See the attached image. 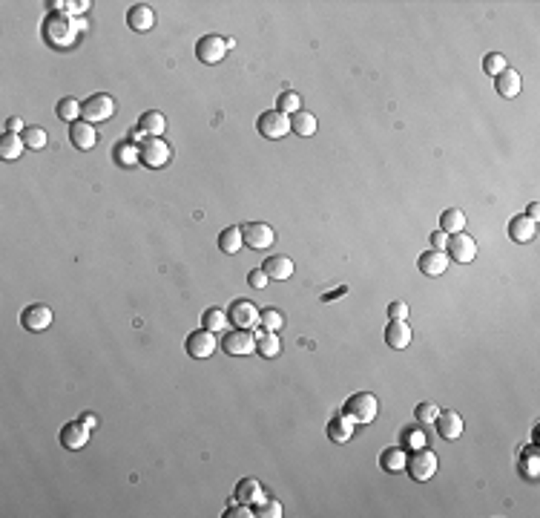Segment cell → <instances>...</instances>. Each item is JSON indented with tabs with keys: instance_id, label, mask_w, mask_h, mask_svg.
Segmentation results:
<instances>
[{
	"instance_id": "obj_1",
	"label": "cell",
	"mask_w": 540,
	"mask_h": 518,
	"mask_svg": "<svg viewBox=\"0 0 540 518\" xmlns=\"http://www.w3.org/2000/svg\"><path fill=\"white\" fill-rule=\"evenodd\" d=\"M377 412H380V403H377V397H373L371 392L351 395L348 401H345V409H342V414L348 421H354V426L356 423H371L373 418H377Z\"/></svg>"
},
{
	"instance_id": "obj_2",
	"label": "cell",
	"mask_w": 540,
	"mask_h": 518,
	"mask_svg": "<svg viewBox=\"0 0 540 518\" xmlns=\"http://www.w3.org/2000/svg\"><path fill=\"white\" fill-rule=\"evenodd\" d=\"M138 156H141V165L144 167H164L170 161V144L164 139H156V136H147L141 144H138Z\"/></svg>"
},
{
	"instance_id": "obj_3",
	"label": "cell",
	"mask_w": 540,
	"mask_h": 518,
	"mask_svg": "<svg viewBox=\"0 0 540 518\" xmlns=\"http://www.w3.org/2000/svg\"><path fill=\"white\" fill-rule=\"evenodd\" d=\"M112 113H115V101H112V95H107V93H98V95L86 98V101L81 104V115H84V121H89V124H95V121H110Z\"/></svg>"
},
{
	"instance_id": "obj_4",
	"label": "cell",
	"mask_w": 540,
	"mask_h": 518,
	"mask_svg": "<svg viewBox=\"0 0 540 518\" xmlns=\"http://www.w3.org/2000/svg\"><path fill=\"white\" fill-rule=\"evenodd\" d=\"M221 349L233 354V357H245V354L256 351V334L247 331V329H233L221 337Z\"/></svg>"
},
{
	"instance_id": "obj_5",
	"label": "cell",
	"mask_w": 540,
	"mask_h": 518,
	"mask_svg": "<svg viewBox=\"0 0 540 518\" xmlns=\"http://www.w3.org/2000/svg\"><path fill=\"white\" fill-rule=\"evenodd\" d=\"M256 127L265 139H284L291 132V115H284L279 110H267V113L259 115Z\"/></svg>"
},
{
	"instance_id": "obj_6",
	"label": "cell",
	"mask_w": 540,
	"mask_h": 518,
	"mask_svg": "<svg viewBox=\"0 0 540 518\" xmlns=\"http://www.w3.org/2000/svg\"><path fill=\"white\" fill-rule=\"evenodd\" d=\"M405 469L411 472V478L414 481H428L434 472H437V455H434L431 449H414L411 452V458H408V464H405Z\"/></svg>"
},
{
	"instance_id": "obj_7",
	"label": "cell",
	"mask_w": 540,
	"mask_h": 518,
	"mask_svg": "<svg viewBox=\"0 0 540 518\" xmlns=\"http://www.w3.org/2000/svg\"><path fill=\"white\" fill-rule=\"evenodd\" d=\"M184 349H187V354L193 360H204V357H210L216 349H219V340H216V331H207V329H196L190 337H187V343H184Z\"/></svg>"
},
{
	"instance_id": "obj_8",
	"label": "cell",
	"mask_w": 540,
	"mask_h": 518,
	"mask_svg": "<svg viewBox=\"0 0 540 518\" xmlns=\"http://www.w3.org/2000/svg\"><path fill=\"white\" fill-rule=\"evenodd\" d=\"M228 322L233 325V329H253V325L259 322V308L256 303L250 300H236L230 308H228Z\"/></svg>"
},
{
	"instance_id": "obj_9",
	"label": "cell",
	"mask_w": 540,
	"mask_h": 518,
	"mask_svg": "<svg viewBox=\"0 0 540 518\" xmlns=\"http://www.w3.org/2000/svg\"><path fill=\"white\" fill-rule=\"evenodd\" d=\"M445 254H448V259L466 265V262H471L477 257V242L471 239L469 233H452V236H448V245H445Z\"/></svg>"
},
{
	"instance_id": "obj_10",
	"label": "cell",
	"mask_w": 540,
	"mask_h": 518,
	"mask_svg": "<svg viewBox=\"0 0 540 518\" xmlns=\"http://www.w3.org/2000/svg\"><path fill=\"white\" fill-rule=\"evenodd\" d=\"M242 239H245L247 248H253V250H265V248L273 245L276 231L270 228V225H265V222H247V225L242 228Z\"/></svg>"
},
{
	"instance_id": "obj_11",
	"label": "cell",
	"mask_w": 540,
	"mask_h": 518,
	"mask_svg": "<svg viewBox=\"0 0 540 518\" xmlns=\"http://www.w3.org/2000/svg\"><path fill=\"white\" fill-rule=\"evenodd\" d=\"M21 322H23L26 331H35V334H38V331H47L49 325H52V308L43 305V303L26 305L23 314H21Z\"/></svg>"
},
{
	"instance_id": "obj_12",
	"label": "cell",
	"mask_w": 540,
	"mask_h": 518,
	"mask_svg": "<svg viewBox=\"0 0 540 518\" xmlns=\"http://www.w3.org/2000/svg\"><path fill=\"white\" fill-rule=\"evenodd\" d=\"M224 55H228V40L219 35H204L196 43V58L201 64H219L224 61Z\"/></svg>"
},
{
	"instance_id": "obj_13",
	"label": "cell",
	"mask_w": 540,
	"mask_h": 518,
	"mask_svg": "<svg viewBox=\"0 0 540 518\" xmlns=\"http://www.w3.org/2000/svg\"><path fill=\"white\" fill-rule=\"evenodd\" d=\"M61 443L66 449H84L86 443H89V426L78 418V421H72V423H66L64 429H61Z\"/></svg>"
},
{
	"instance_id": "obj_14",
	"label": "cell",
	"mask_w": 540,
	"mask_h": 518,
	"mask_svg": "<svg viewBox=\"0 0 540 518\" xmlns=\"http://www.w3.org/2000/svg\"><path fill=\"white\" fill-rule=\"evenodd\" d=\"M434 426H437L440 438H445V440H457V438L463 435V418H460L454 409L440 412L437 418H434Z\"/></svg>"
},
{
	"instance_id": "obj_15",
	"label": "cell",
	"mask_w": 540,
	"mask_h": 518,
	"mask_svg": "<svg viewBox=\"0 0 540 518\" xmlns=\"http://www.w3.org/2000/svg\"><path fill=\"white\" fill-rule=\"evenodd\" d=\"M69 141L78 147V150H93L98 141V132L89 121H72L69 124Z\"/></svg>"
},
{
	"instance_id": "obj_16",
	"label": "cell",
	"mask_w": 540,
	"mask_h": 518,
	"mask_svg": "<svg viewBox=\"0 0 540 518\" xmlns=\"http://www.w3.org/2000/svg\"><path fill=\"white\" fill-rule=\"evenodd\" d=\"M127 23H130V29H135V32H149V29L156 26V12H153V6L135 3V6L127 12Z\"/></svg>"
},
{
	"instance_id": "obj_17",
	"label": "cell",
	"mask_w": 540,
	"mask_h": 518,
	"mask_svg": "<svg viewBox=\"0 0 540 518\" xmlns=\"http://www.w3.org/2000/svg\"><path fill=\"white\" fill-rule=\"evenodd\" d=\"M520 86H523L520 72L512 69V67H506L500 75H494V90H498L500 98H515V95L520 93Z\"/></svg>"
},
{
	"instance_id": "obj_18",
	"label": "cell",
	"mask_w": 540,
	"mask_h": 518,
	"mask_svg": "<svg viewBox=\"0 0 540 518\" xmlns=\"http://www.w3.org/2000/svg\"><path fill=\"white\" fill-rule=\"evenodd\" d=\"M448 254L445 250H426L423 257H419V271H423L426 276H440V274H445V268H448Z\"/></svg>"
},
{
	"instance_id": "obj_19",
	"label": "cell",
	"mask_w": 540,
	"mask_h": 518,
	"mask_svg": "<svg viewBox=\"0 0 540 518\" xmlns=\"http://www.w3.org/2000/svg\"><path fill=\"white\" fill-rule=\"evenodd\" d=\"M262 271L270 276V279H291L293 276V259L284 257V254H276V257H267L262 262Z\"/></svg>"
},
{
	"instance_id": "obj_20",
	"label": "cell",
	"mask_w": 540,
	"mask_h": 518,
	"mask_svg": "<svg viewBox=\"0 0 540 518\" xmlns=\"http://www.w3.org/2000/svg\"><path fill=\"white\" fill-rule=\"evenodd\" d=\"M385 343L391 349H408L411 343V329L408 320H391L385 325Z\"/></svg>"
},
{
	"instance_id": "obj_21",
	"label": "cell",
	"mask_w": 540,
	"mask_h": 518,
	"mask_svg": "<svg viewBox=\"0 0 540 518\" xmlns=\"http://www.w3.org/2000/svg\"><path fill=\"white\" fill-rule=\"evenodd\" d=\"M535 231H537L535 222H532L526 213H517L512 222H508V236H512L515 242H520V245H523V242H532V239H535Z\"/></svg>"
},
{
	"instance_id": "obj_22",
	"label": "cell",
	"mask_w": 540,
	"mask_h": 518,
	"mask_svg": "<svg viewBox=\"0 0 540 518\" xmlns=\"http://www.w3.org/2000/svg\"><path fill=\"white\" fill-rule=\"evenodd\" d=\"M328 438H331V443H348L354 438V421H348L345 414L331 418L328 421Z\"/></svg>"
},
{
	"instance_id": "obj_23",
	"label": "cell",
	"mask_w": 540,
	"mask_h": 518,
	"mask_svg": "<svg viewBox=\"0 0 540 518\" xmlns=\"http://www.w3.org/2000/svg\"><path fill=\"white\" fill-rule=\"evenodd\" d=\"M23 150H26V144H23V136H18V132H3V136H0V158L14 161V158H21Z\"/></svg>"
},
{
	"instance_id": "obj_24",
	"label": "cell",
	"mask_w": 540,
	"mask_h": 518,
	"mask_svg": "<svg viewBox=\"0 0 540 518\" xmlns=\"http://www.w3.org/2000/svg\"><path fill=\"white\" fill-rule=\"evenodd\" d=\"M236 501L238 504H253V501H262V484L256 478H242L236 484Z\"/></svg>"
},
{
	"instance_id": "obj_25",
	"label": "cell",
	"mask_w": 540,
	"mask_h": 518,
	"mask_svg": "<svg viewBox=\"0 0 540 518\" xmlns=\"http://www.w3.org/2000/svg\"><path fill=\"white\" fill-rule=\"evenodd\" d=\"M440 231L443 233H463L466 231V213L457 211V207H448L445 213H440Z\"/></svg>"
},
{
	"instance_id": "obj_26",
	"label": "cell",
	"mask_w": 540,
	"mask_h": 518,
	"mask_svg": "<svg viewBox=\"0 0 540 518\" xmlns=\"http://www.w3.org/2000/svg\"><path fill=\"white\" fill-rule=\"evenodd\" d=\"M405 464H408V458H405V449H402V447L382 449V455H380V467H382L385 472H402Z\"/></svg>"
},
{
	"instance_id": "obj_27",
	"label": "cell",
	"mask_w": 540,
	"mask_h": 518,
	"mask_svg": "<svg viewBox=\"0 0 540 518\" xmlns=\"http://www.w3.org/2000/svg\"><path fill=\"white\" fill-rule=\"evenodd\" d=\"M138 127L147 132V136L161 139V132L167 130V121H164V115H161L158 110H147V113L138 118Z\"/></svg>"
},
{
	"instance_id": "obj_28",
	"label": "cell",
	"mask_w": 540,
	"mask_h": 518,
	"mask_svg": "<svg viewBox=\"0 0 540 518\" xmlns=\"http://www.w3.org/2000/svg\"><path fill=\"white\" fill-rule=\"evenodd\" d=\"M242 245H245V239H242V228H224L221 233H219V248L224 250V254H238L242 250Z\"/></svg>"
},
{
	"instance_id": "obj_29",
	"label": "cell",
	"mask_w": 540,
	"mask_h": 518,
	"mask_svg": "<svg viewBox=\"0 0 540 518\" xmlns=\"http://www.w3.org/2000/svg\"><path fill=\"white\" fill-rule=\"evenodd\" d=\"M291 130L296 132V136H313L317 132V115H310L305 110H299L296 115H291Z\"/></svg>"
},
{
	"instance_id": "obj_30",
	"label": "cell",
	"mask_w": 540,
	"mask_h": 518,
	"mask_svg": "<svg viewBox=\"0 0 540 518\" xmlns=\"http://www.w3.org/2000/svg\"><path fill=\"white\" fill-rule=\"evenodd\" d=\"M256 351L262 354V357H276V354L282 351L279 334H273V331H262V334H256Z\"/></svg>"
},
{
	"instance_id": "obj_31",
	"label": "cell",
	"mask_w": 540,
	"mask_h": 518,
	"mask_svg": "<svg viewBox=\"0 0 540 518\" xmlns=\"http://www.w3.org/2000/svg\"><path fill=\"white\" fill-rule=\"evenodd\" d=\"M259 325L265 331L279 334V329H284V314L276 308H265V311H259Z\"/></svg>"
},
{
	"instance_id": "obj_32",
	"label": "cell",
	"mask_w": 540,
	"mask_h": 518,
	"mask_svg": "<svg viewBox=\"0 0 540 518\" xmlns=\"http://www.w3.org/2000/svg\"><path fill=\"white\" fill-rule=\"evenodd\" d=\"M224 325H228V314L221 308H207L201 314V329L207 331H224Z\"/></svg>"
},
{
	"instance_id": "obj_33",
	"label": "cell",
	"mask_w": 540,
	"mask_h": 518,
	"mask_svg": "<svg viewBox=\"0 0 540 518\" xmlns=\"http://www.w3.org/2000/svg\"><path fill=\"white\" fill-rule=\"evenodd\" d=\"M115 161L121 167H132L135 161H141V156H138V147H135L132 141H121L115 147Z\"/></svg>"
},
{
	"instance_id": "obj_34",
	"label": "cell",
	"mask_w": 540,
	"mask_h": 518,
	"mask_svg": "<svg viewBox=\"0 0 540 518\" xmlns=\"http://www.w3.org/2000/svg\"><path fill=\"white\" fill-rule=\"evenodd\" d=\"M400 438H402V447H408L411 452H414V449H423L426 443H428L426 432H423V429H419V426H405Z\"/></svg>"
},
{
	"instance_id": "obj_35",
	"label": "cell",
	"mask_w": 540,
	"mask_h": 518,
	"mask_svg": "<svg viewBox=\"0 0 540 518\" xmlns=\"http://www.w3.org/2000/svg\"><path fill=\"white\" fill-rule=\"evenodd\" d=\"M55 113H58L61 121H78L81 104H78V98H61V101H58V107H55Z\"/></svg>"
},
{
	"instance_id": "obj_36",
	"label": "cell",
	"mask_w": 540,
	"mask_h": 518,
	"mask_svg": "<svg viewBox=\"0 0 540 518\" xmlns=\"http://www.w3.org/2000/svg\"><path fill=\"white\" fill-rule=\"evenodd\" d=\"M299 107H302V98H299V93H291V90L282 93L279 101H276V110L284 113V115H296Z\"/></svg>"
},
{
	"instance_id": "obj_37",
	"label": "cell",
	"mask_w": 540,
	"mask_h": 518,
	"mask_svg": "<svg viewBox=\"0 0 540 518\" xmlns=\"http://www.w3.org/2000/svg\"><path fill=\"white\" fill-rule=\"evenodd\" d=\"M21 136H23V144L29 147V150H43V147H47V132H43L40 127H26Z\"/></svg>"
},
{
	"instance_id": "obj_38",
	"label": "cell",
	"mask_w": 540,
	"mask_h": 518,
	"mask_svg": "<svg viewBox=\"0 0 540 518\" xmlns=\"http://www.w3.org/2000/svg\"><path fill=\"white\" fill-rule=\"evenodd\" d=\"M483 69H486V75H500V72L506 69V58L500 55V52H489L486 58H483Z\"/></svg>"
},
{
	"instance_id": "obj_39",
	"label": "cell",
	"mask_w": 540,
	"mask_h": 518,
	"mask_svg": "<svg viewBox=\"0 0 540 518\" xmlns=\"http://www.w3.org/2000/svg\"><path fill=\"white\" fill-rule=\"evenodd\" d=\"M520 472L526 478H537V449H529L520 458Z\"/></svg>"
},
{
	"instance_id": "obj_40",
	"label": "cell",
	"mask_w": 540,
	"mask_h": 518,
	"mask_svg": "<svg viewBox=\"0 0 540 518\" xmlns=\"http://www.w3.org/2000/svg\"><path fill=\"white\" fill-rule=\"evenodd\" d=\"M256 515H262V518H282V504L276 498H265L259 504V510H256Z\"/></svg>"
},
{
	"instance_id": "obj_41",
	"label": "cell",
	"mask_w": 540,
	"mask_h": 518,
	"mask_svg": "<svg viewBox=\"0 0 540 518\" xmlns=\"http://www.w3.org/2000/svg\"><path fill=\"white\" fill-rule=\"evenodd\" d=\"M440 414V409L434 406V403H419L417 409H414V418L419 421V423H434V418Z\"/></svg>"
},
{
	"instance_id": "obj_42",
	"label": "cell",
	"mask_w": 540,
	"mask_h": 518,
	"mask_svg": "<svg viewBox=\"0 0 540 518\" xmlns=\"http://www.w3.org/2000/svg\"><path fill=\"white\" fill-rule=\"evenodd\" d=\"M388 317L391 320H408V305H405L402 300H394L391 305H388Z\"/></svg>"
},
{
	"instance_id": "obj_43",
	"label": "cell",
	"mask_w": 540,
	"mask_h": 518,
	"mask_svg": "<svg viewBox=\"0 0 540 518\" xmlns=\"http://www.w3.org/2000/svg\"><path fill=\"white\" fill-rule=\"evenodd\" d=\"M247 283H250L253 288H259V291H262V288L270 283V276H267L262 268H256V271H250V274H247Z\"/></svg>"
},
{
	"instance_id": "obj_44",
	"label": "cell",
	"mask_w": 540,
	"mask_h": 518,
	"mask_svg": "<svg viewBox=\"0 0 540 518\" xmlns=\"http://www.w3.org/2000/svg\"><path fill=\"white\" fill-rule=\"evenodd\" d=\"M224 515H228V518H250V515H256V513L250 510V504H238V507H230Z\"/></svg>"
},
{
	"instance_id": "obj_45",
	"label": "cell",
	"mask_w": 540,
	"mask_h": 518,
	"mask_svg": "<svg viewBox=\"0 0 540 518\" xmlns=\"http://www.w3.org/2000/svg\"><path fill=\"white\" fill-rule=\"evenodd\" d=\"M445 245H448V233L434 231V233H431V248H434V250H445Z\"/></svg>"
},
{
	"instance_id": "obj_46",
	"label": "cell",
	"mask_w": 540,
	"mask_h": 518,
	"mask_svg": "<svg viewBox=\"0 0 540 518\" xmlns=\"http://www.w3.org/2000/svg\"><path fill=\"white\" fill-rule=\"evenodd\" d=\"M21 130H26V127H23V121H21L18 115L9 118V121H6V132H21Z\"/></svg>"
},
{
	"instance_id": "obj_47",
	"label": "cell",
	"mask_w": 540,
	"mask_h": 518,
	"mask_svg": "<svg viewBox=\"0 0 540 518\" xmlns=\"http://www.w3.org/2000/svg\"><path fill=\"white\" fill-rule=\"evenodd\" d=\"M526 216H529L532 222H537V216H540V204H537V202H532V204L526 207Z\"/></svg>"
},
{
	"instance_id": "obj_48",
	"label": "cell",
	"mask_w": 540,
	"mask_h": 518,
	"mask_svg": "<svg viewBox=\"0 0 540 518\" xmlns=\"http://www.w3.org/2000/svg\"><path fill=\"white\" fill-rule=\"evenodd\" d=\"M81 421H84V423H86L89 429H95V423H98V418H95L93 412H84V414H81Z\"/></svg>"
}]
</instances>
